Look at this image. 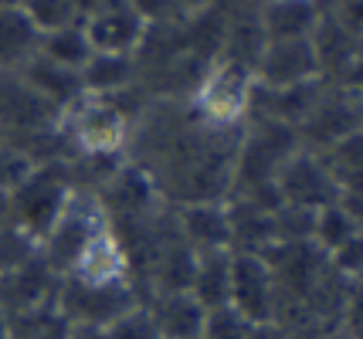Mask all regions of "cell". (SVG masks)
<instances>
[{"instance_id": "obj_20", "label": "cell", "mask_w": 363, "mask_h": 339, "mask_svg": "<svg viewBox=\"0 0 363 339\" xmlns=\"http://www.w3.org/2000/svg\"><path fill=\"white\" fill-rule=\"evenodd\" d=\"M38 54L55 62V65L68 68V71H82V65L92 58V41H89V34L82 28V21H75V24H65L58 31L41 34Z\"/></svg>"}, {"instance_id": "obj_17", "label": "cell", "mask_w": 363, "mask_h": 339, "mask_svg": "<svg viewBox=\"0 0 363 339\" xmlns=\"http://www.w3.org/2000/svg\"><path fill=\"white\" fill-rule=\"evenodd\" d=\"M187 292L207 312L228 306V295H231V251H204V255H194Z\"/></svg>"}, {"instance_id": "obj_28", "label": "cell", "mask_w": 363, "mask_h": 339, "mask_svg": "<svg viewBox=\"0 0 363 339\" xmlns=\"http://www.w3.org/2000/svg\"><path fill=\"white\" fill-rule=\"evenodd\" d=\"M126 7L140 17L146 28H160V24H174L180 21L174 0H126Z\"/></svg>"}, {"instance_id": "obj_32", "label": "cell", "mask_w": 363, "mask_h": 339, "mask_svg": "<svg viewBox=\"0 0 363 339\" xmlns=\"http://www.w3.org/2000/svg\"><path fill=\"white\" fill-rule=\"evenodd\" d=\"M0 339H14V329H11V319L0 312Z\"/></svg>"}, {"instance_id": "obj_9", "label": "cell", "mask_w": 363, "mask_h": 339, "mask_svg": "<svg viewBox=\"0 0 363 339\" xmlns=\"http://www.w3.org/2000/svg\"><path fill=\"white\" fill-rule=\"evenodd\" d=\"M255 85L262 88H289L319 79V62L309 41H265V48L255 62Z\"/></svg>"}, {"instance_id": "obj_2", "label": "cell", "mask_w": 363, "mask_h": 339, "mask_svg": "<svg viewBox=\"0 0 363 339\" xmlns=\"http://www.w3.org/2000/svg\"><path fill=\"white\" fill-rule=\"evenodd\" d=\"M252 85L255 79L248 68H238L231 62H211L197 88L190 92L187 105L201 122L214 130H241L248 122Z\"/></svg>"}, {"instance_id": "obj_31", "label": "cell", "mask_w": 363, "mask_h": 339, "mask_svg": "<svg viewBox=\"0 0 363 339\" xmlns=\"http://www.w3.org/2000/svg\"><path fill=\"white\" fill-rule=\"evenodd\" d=\"M68 339H102V333L99 329H79V326H72Z\"/></svg>"}, {"instance_id": "obj_12", "label": "cell", "mask_w": 363, "mask_h": 339, "mask_svg": "<svg viewBox=\"0 0 363 339\" xmlns=\"http://www.w3.org/2000/svg\"><path fill=\"white\" fill-rule=\"evenodd\" d=\"M143 309L150 316L160 339H201L207 323V309L190 295L187 289L150 292L143 299Z\"/></svg>"}, {"instance_id": "obj_5", "label": "cell", "mask_w": 363, "mask_h": 339, "mask_svg": "<svg viewBox=\"0 0 363 339\" xmlns=\"http://www.w3.org/2000/svg\"><path fill=\"white\" fill-rule=\"evenodd\" d=\"M228 306L235 309L245 323L275 326L279 316V285L265 255H245L231 251V295Z\"/></svg>"}, {"instance_id": "obj_25", "label": "cell", "mask_w": 363, "mask_h": 339, "mask_svg": "<svg viewBox=\"0 0 363 339\" xmlns=\"http://www.w3.org/2000/svg\"><path fill=\"white\" fill-rule=\"evenodd\" d=\"M38 255V241H34L31 234H24L21 227H0V278L7 272H14L21 265H28V261Z\"/></svg>"}, {"instance_id": "obj_4", "label": "cell", "mask_w": 363, "mask_h": 339, "mask_svg": "<svg viewBox=\"0 0 363 339\" xmlns=\"http://www.w3.org/2000/svg\"><path fill=\"white\" fill-rule=\"evenodd\" d=\"M140 306V292L136 285L123 282H82V278H58L55 292V309L62 312L68 326L79 329H106L112 319H119L123 312Z\"/></svg>"}, {"instance_id": "obj_11", "label": "cell", "mask_w": 363, "mask_h": 339, "mask_svg": "<svg viewBox=\"0 0 363 339\" xmlns=\"http://www.w3.org/2000/svg\"><path fill=\"white\" fill-rule=\"evenodd\" d=\"M55 292H58V275L41 261V255H34L28 265L0 278V312L7 319H17L45 306H55Z\"/></svg>"}, {"instance_id": "obj_14", "label": "cell", "mask_w": 363, "mask_h": 339, "mask_svg": "<svg viewBox=\"0 0 363 339\" xmlns=\"http://www.w3.org/2000/svg\"><path fill=\"white\" fill-rule=\"evenodd\" d=\"M82 28L92 41V51H109V54H136L143 38H146V24L129 11L126 0L109 7V11L85 17Z\"/></svg>"}, {"instance_id": "obj_27", "label": "cell", "mask_w": 363, "mask_h": 339, "mask_svg": "<svg viewBox=\"0 0 363 339\" xmlns=\"http://www.w3.org/2000/svg\"><path fill=\"white\" fill-rule=\"evenodd\" d=\"M99 333H102V339H160V333L153 329L143 302L133 306L129 312H123L119 319H112V323L106 326V329H99Z\"/></svg>"}, {"instance_id": "obj_13", "label": "cell", "mask_w": 363, "mask_h": 339, "mask_svg": "<svg viewBox=\"0 0 363 339\" xmlns=\"http://www.w3.org/2000/svg\"><path fill=\"white\" fill-rule=\"evenodd\" d=\"M323 21V0H262L258 24L265 41H309Z\"/></svg>"}, {"instance_id": "obj_15", "label": "cell", "mask_w": 363, "mask_h": 339, "mask_svg": "<svg viewBox=\"0 0 363 339\" xmlns=\"http://www.w3.org/2000/svg\"><path fill=\"white\" fill-rule=\"evenodd\" d=\"M82 96H123L140 85V68L136 54H109V51H92V58L79 71Z\"/></svg>"}, {"instance_id": "obj_8", "label": "cell", "mask_w": 363, "mask_h": 339, "mask_svg": "<svg viewBox=\"0 0 363 339\" xmlns=\"http://www.w3.org/2000/svg\"><path fill=\"white\" fill-rule=\"evenodd\" d=\"M275 197H279V204H285V207H299V210L316 214V210L330 207V204L340 200V187L330 177L326 163L319 160V153L299 146L285 160L279 177H275Z\"/></svg>"}, {"instance_id": "obj_7", "label": "cell", "mask_w": 363, "mask_h": 339, "mask_svg": "<svg viewBox=\"0 0 363 339\" xmlns=\"http://www.w3.org/2000/svg\"><path fill=\"white\" fill-rule=\"evenodd\" d=\"M62 122V109L34 92L17 71L0 75V139L28 143Z\"/></svg>"}, {"instance_id": "obj_22", "label": "cell", "mask_w": 363, "mask_h": 339, "mask_svg": "<svg viewBox=\"0 0 363 339\" xmlns=\"http://www.w3.org/2000/svg\"><path fill=\"white\" fill-rule=\"evenodd\" d=\"M11 329H14V339H68V333H72V326L65 323L55 306L17 316V319H11Z\"/></svg>"}, {"instance_id": "obj_19", "label": "cell", "mask_w": 363, "mask_h": 339, "mask_svg": "<svg viewBox=\"0 0 363 339\" xmlns=\"http://www.w3.org/2000/svg\"><path fill=\"white\" fill-rule=\"evenodd\" d=\"M41 34L34 28L21 7H4L0 11V75L17 71L24 62H31L38 51Z\"/></svg>"}, {"instance_id": "obj_30", "label": "cell", "mask_w": 363, "mask_h": 339, "mask_svg": "<svg viewBox=\"0 0 363 339\" xmlns=\"http://www.w3.org/2000/svg\"><path fill=\"white\" fill-rule=\"evenodd\" d=\"M0 227H11V194H0Z\"/></svg>"}, {"instance_id": "obj_29", "label": "cell", "mask_w": 363, "mask_h": 339, "mask_svg": "<svg viewBox=\"0 0 363 339\" xmlns=\"http://www.w3.org/2000/svg\"><path fill=\"white\" fill-rule=\"evenodd\" d=\"M180 17H190V14H201L207 7H218V0H174Z\"/></svg>"}, {"instance_id": "obj_26", "label": "cell", "mask_w": 363, "mask_h": 339, "mask_svg": "<svg viewBox=\"0 0 363 339\" xmlns=\"http://www.w3.org/2000/svg\"><path fill=\"white\" fill-rule=\"evenodd\" d=\"M255 329L258 326L245 323L231 306H221V309H211L207 312L204 336L201 339H255Z\"/></svg>"}, {"instance_id": "obj_16", "label": "cell", "mask_w": 363, "mask_h": 339, "mask_svg": "<svg viewBox=\"0 0 363 339\" xmlns=\"http://www.w3.org/2000/svg\"><path fill=\"white\" fill-rule=\"evenodd\" d=\"M17 75L31 85L38 96L51 102L55 109H68L75 98H82V81H79V71H68V68L55 65V62H48L41 58L38 51H34L31 62H24V65L17 68Z\"/></svg>"}, {"instance_id": "obj_10", "label": "cell", "mask_w": 363, "mask_h": 339, "mask_svg": "<svg viewBox=\"0 0 363 339\" xmlns=\"http://www.w3.org/2000/svg\"><path fill=\"white\" fill-rule=\"evenodd\" d=\"M177 234L194 255L204 251H231V214L228 200H190L170 204Z\"/></svg>"}, {"instance_id": "obj_33", "label": "cell", "mask_w": 363, "mask_h": 339, "mask_svg": "<svg viewBox=\"0 0 363 339\" xmlns=\"http://www.w3.org/2000/svg\"><path fill=\"white\" fill-rule=\"evenodd\" d=\"M21 4H24V0H0V11H4V7H21Z\"/></svg>"}, {"instance_id": "obj_21", "label": "cell", "mask_w": 363, "mask_h": 339, "mask_svg": "<svg viewBox=\"0 0 363 339\" xmlns=\"http://www.w3.org/2000/svg\"><path fill=\"white\" fill-rule=\"evenodd\" d=\"M319 160L326 163V170H330V177L336 180L340 194H363L360 132H353V136H347V139L333 143L330 149H323Z\"/></svg>"}, {"instance_id": "obj_24", "label": "cell", "mask_w": 363, "mask_h": 339, "mask_svg": "<svg viewBox=\"0 0 363 339\" xmlns=\"http://www.w3.org/2000/svg\"><path fill=\"white\" fill-rule=\"evenodd\" d=\"M38 163L28 156V149L17 143L0 139V194H14L17 187L34 173Z\"/></svg>"}, {"instance_id": "obj_3", "label": "cell", "mask_w": 363, "mask_h": 339, "mask_svg": "<svg viewBox=\"0 0 363 339\" xmlns=\"http://www.w3.org/2000/svg\"><path fill=\"white\" fill-rule=\"evenodd\" d=\"M75 177L68 163H41L14 194H11V224L41 241L48 227L58 221L68 197L75 194Z\"/></svg>"}, {"instance_id": "obj_23", "label": "cell", "mask_w": 363, "mask_h": 339, "mask_svg": "<svg viewBox=\"0 0 363 339\" xmlns=\"http://www.w3.org/2000/svg\"><path fill=\"white\" fill-rule=\"evenodd\" d=\"M21 11H24L28 21L38 28V34L58 31V28H65V24L82 21L79 4H75V0H24Z\"/></svg>"}, {"instance_id": "obj_18", "label": "cell", "mask_w": 363, "mask_h": 339, "mask_svg": "<svg viewBox=\"0 0 363 339\" xmlns=\"http://www.w3.org/2000/svg\"><path fill=\"white\" fill-rule=\"evenodd\" d=\"M262 48H265V31L258 24V7L255 11H231L228 24H224V41L218 62H231L238 68L255 71V62H258Z\"/></svg>"}, {"instance_id": "obj_6", "label": "cell", "mask_w": 363, "mask_h": 339, "mask_svg": "<svg viewBox=\"0 0 363 339\" xmlns=\"http://www.w3.org/2000/svg\"><path fill=\"white\" fill-rule=\"evenodd\" d=\"M353 132H360V88H343V85H326L319 92L313 113L306 115L296 136L302 149L323 153L333 143L347 139Z\"/></svg>"}, {"instance_id": "obj_1", "label": "cell", "mask_w": 363, "mask_h": 339, "mask_svg": "<svg viewBox=\"0 0 363 339\" xmlns=\"http://www.w3.org/2000/svg\"><path fill=\"white\" fill-rule=\"evenodd\" d=\"M109 227V214L99 204V197L89 194V190H75L68 197L65 210L58 214V221L48 227V234L38 241V255L58 278H65Z\"/></svg>"}]
</instances>
